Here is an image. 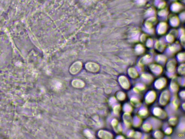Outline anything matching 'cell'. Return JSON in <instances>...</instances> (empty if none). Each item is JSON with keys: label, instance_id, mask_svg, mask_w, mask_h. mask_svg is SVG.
<instances>
[]
</instances>
